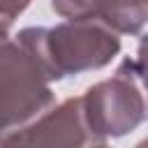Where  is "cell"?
I'll return each instance as SVG.
<instances>
[{
	"mask_svg": "<svg viewBox=\"0 0 148 148\" xmlns=\"http://www.w3.org/2000/svg\"><path fill=\"white\" fill-rule=\"evenodd\" d=\"M44 65L46 74L62 79L106 65L118 51L120 39L97 21H67L56 28H25L16 35Z\"/></svg>",
	"mask_w": 148,
	"mask_h": 148,
	"instance_id": "obj_1",
	"label": "cell"
},
{
	"mask_svg": "<svg viewBox=\"0 0 148 148\" xmlns=\"http://www.w3.org/2000/svg\"><path fill=\"white\" fill-rule=\"evenodd\" d=\"M46 74L39 58L0 25V136L30 123L53 104Z\"/></svg>",
	"mask_w": 148,
	"mask_h": 148,
	"instance_id": "obj_2",
	"label": "cell"
},
{
	"mask_svg": "<svg viewBox=\"0 0 148 148\" xmlns=\"http://www.w3.org/2000/svg\"><path fill=\"white\" fill-rule=\"evenodd\" d=\"M136 74L132 72V62L127 60L113 79H106L86 92L81 109L90 134L123 136L143 120L146 102Z\"/></svg>",
	"mask_w": 148,
	"mask_h": 148,
	"instance_id": "obj_3",
	"label": "cell"
},
{
	"mask_svg": "<svg viewBox=\"0 0 148 148\" xmlns=\"http://www.w3.org/2000/svg\"><path fill=\"white\" fill-rule=\"evenodd\" d=\"M88 136L90 130L83 118L81 99L69 97L32 118V123L7 132L0 148H83Z\"/></svg>",
	"mask_w": 148,
	"mask_h": 148,
	"instance_id": "obj_4",
	"label": "cell"
},
{
	"mask_svg": "<svg viewBox=\"0 0 148 148\" xmlns=\"http://www.w3.org/2000/svg\"><path fill=\"white\" fill-rule=\"evenodd\" d=\"M69 21H97L113 32L136 35L146 23V0H53Z\"/></svg>",
	"mask_w": 148,
	"mask_h": 148,
	"instance_id": "obj_5",
	"label": "cell"
},
{
	"mask_svg": "<svg viewBox=\"0 0 148 148\" xmlns=\"http://www.w3.org/2000/svg\"><path fill=\"white\" fill-rule=\"evenodd\" d=\"M30 0H0V25H9L25 7Z\"/></svg>",
	"mask_w": 148,
	"mask_h": 148,
	"instance_id": "obj_6",
	"label": "cell"
},
{
	"mask_svg": "<svg viewBox=\"0 0 148 148\" xmlns=\"http://www.w3.org/2000/svg\"><path fill=\"white\" fill-rule=\"evenodd\" d=\"M95 148H106V146H95Z\"/></svg>",
	"mask_w": 148,
	"mask_h": 148,
	"instance_id": "obj_7",
	"label": "cell"
}]
</instances>
